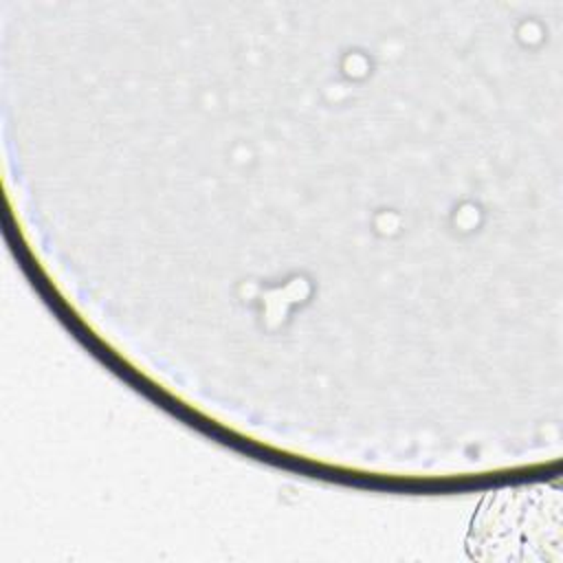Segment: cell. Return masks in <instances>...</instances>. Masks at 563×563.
I'll return each mask as SVG.
<instances>
[{
	"label": "cell",
	"mask_w": 563,
	"mask_h": 563,
	"mask_svg": "<svg viewBox=\"0 0 563 563\" xmlns=\"http://www.w3.org/2000/svg\"><path fill=\"white\" fill-rule=\"evenodd\" d=\"M561 543V493L548 484H521L488 493L466 534L479 561H545V545Z\"/></svg>",
	"instance_id": "cell-1"
}]
</instances>
